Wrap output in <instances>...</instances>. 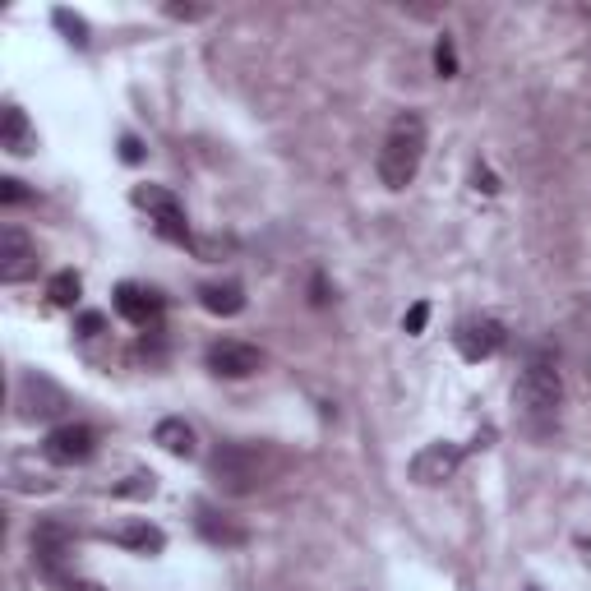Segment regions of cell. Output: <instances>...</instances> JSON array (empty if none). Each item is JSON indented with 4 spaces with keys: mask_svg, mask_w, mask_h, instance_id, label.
<instances>
[{
    "mask_svg": "<svg viewBox=\"0 0 591 591\" xmlns=\"http://www.w3.org/2000/svg\"><path fill=\"white\" fill-rule=\"evenodd\" d=\"M425 144H430V134H425V121L416 111L393 116V125L384 134V148H379V162H374L384 190H407L416 181V171L425 162Z\"/></svg>",
    "mask_w": 591,
    "mask_h": 591,
    "instance_id": "obj_1",
    "label": "cell"
},
{
    "mask_svg": "<svg viewBox=\"0 0 591 591\" xmlns=\"http://www.w3.org/2000/svg\"><path fill=\"white\" fill-rule=\"evenodd\" d=\"M208 481L218 485L222 495H254L264 485V458L250 444H218L208 453Z\"/></svg>",
    "mask_w": 591,
    "mask_h": 591,
    "instance_id": "obj_2",
    "label": "cell"
},
{
    "mask_svg": "<svg viewBox=\"0 0 591 591\" xmlns=\"http://www.w3.org/2000/svg\"><path fill=\"white\" fill-rule=\"evenodd\" d=\"M513 398L527 416H555L559 402H564V379L550 361H531L527 370L518 374V388H513Z\"/></svg>",
    "mask_w": 591,
    "mask_h": 591,
    "instance_id": "obj_3",
    "label": "cell"
},
{
    "mask_svg": "<svg viewBox=\"0 0 591 591\" xmlns=\"http://www.w3.org/2000/svg\"><path fill=\"white\" fill-rule=\"evenodd\" d=\"M14 407H19L24 421H51V416H61V411L70 407V398H65V388L56 384V379L28 370V374H19V384H14Z\"/></svg>",
    "mask_w": 591,
    "mask_h": 591,
    "instance_id": "obj_4",
    "label": "cell"
},
{
    "mask_svg": "<svg viewBox=\"0 0 591 591\" xmlns=\"http://www.w3.org/2000/svg\"><path fill=\"white\" fill-rule=\"evenodd\" d=\"M130 199H134L139 208H148V213H153L157 236H162V241H171V245H194V241H190V227H185V213H181V204H176V194H171V190H162V185H134Z\"/></svg>",
    "mask_w": 591,
    "mask_h": 591,
    "instance_id": "obj_5",
    "label": "cell"
},
{
    "mask_svg": "<svg viewBox=\"0 0 591 591\" xmlns=\"http://www.w3.org/2000/svg\"><path fill=\"white\" fill-rule=\"evenodd\" d=\"M204 365L218 374V379H250V374L264 365V351L241 342V338H218L204 351Z\"/></svg>",
    "mask_w": 591,
    "mask_h": 591,
    "instance_id": "obj_6",
    "label": "cell"
},
{
    "mask_svg": "<svg viewBox=\"0 0 591 591\" xmlns=\"http://www.w3.org/2000/svg\"><path fill=\"white\" fill-rule=\"evenodd\" d=\"M93 453H97L93 425H56V430L42 439V458L56 462V467H74V462H88Z\"/></svg>",
    "mask_w": 591,
    "mask_h": 591,
    "instance_id": "obj_7",
    "label": "cell"
},
{
    "mask_svg": "<svg viewBox=\"0 0 591 591\" xmlns=\"http://www.w3.org/2000/svg\"><path fill=\"white\" fill-rule=\"evenodd\" d=\"M462 462V448L448 444V439H435V444H425L416 458H411V481L416 485H444Z\"/></svg>",
    "mask_w": 591,
    "mask_h": 591,
    "instance_id": "obj_8",
    "label": "cell"
},
{
    "mask_svg": "<svg viewBox=\"0 0 591 591\" xmlns=\"http://www.w3.org/2000/svg\"><path fill=\"white\" fill-rule=\"evenodd\" d=\"M37 268V250L24 227H0V282H24Z\"/></svg>",
    "mask_w": 591,
    "mask_h": 591,
    "instance_id": "obj_9",
    "label": "cell"
},
{
    "mask_svg": "<svg viewBox=\"0 0 591 591\" xmlns=\"http://www.w3.org/2000/svg\"><path fill=\"white\" fill-rule=\"evenodd\" d=\"M116 310H121L134 328H148V333H157V324H162V296L139 287V282H121V287H116Z\"/></svg>",
    "mask_w": 591,
    "mask_h": 591,
    "instance_id": "obj_10",
    "label": "cell"
},
{
    "mask_svg": "<svg viewBox=\"0 0 591 591\" xmlns=\"http://www.w3.org/2000/svg\"><path fill=\"white\" fill-rule=\"evenodd\" d=\"M499 347H504V324L499 319H481V324H467L458 333V351L467 361H490Z\"/></svg>",
    "mask_w": 591,
    "mask_h": 591,
    "instance_id": "obj_11",
    "label": "cell"
},
{
    "mask_svg": "<svg viewBox=\"0 0 591 591\" xmlns=\"http://www.w3.org/2000/svg\"><path fill=\"white\" fill-rule=\"evenodd\" d=\"M0 148L10 157H28L37 148V130L28 125V116H24V107H5L0 111Z\"/></svg>",
    "mask_w": 591,
    "mask_h": 591,
    "instance_id": "obj_12",
    "label": "cell"
},
{
    "mask_svg": "<svg viewBox=\"0 0 591 591\" xmlns=\"http://www.w3.org/2000/svg\"><path fill=\"white\" fill-rule=\"evenodd\" d=\"M111 541L125 545V550H134V555H162V550H167V531L153 527L148 518H134V522H125V527L111 531Z\"/></svg>",
    "mask_w": 591,
    "mask_h": 591,
    "instance_id": "obj_13",
    "label": "cell"
},
{
    "mask_svg": "<svg viewBox=\"0 0 591 591\" xmlns=\"http://www.w3.org/2000/svg\"><path fill=\"white\" fill-rule=\"evenodd\" d=\"M199 305H204L208 314L231 319V314L245 310V287L241 282H204V287H199Z\"/></svg>",
    "mask_w": 591,
    "mask_h": 591,
    "instance_id": "obj_14",
    "label": "cell"
},
{
    "mask_svg": "<svg viewBox=\"0 0 591 591\" xmlns=\"http://www.w3.org/2000/svg\"><path fill=\"white\" fill-rule=\"evenodd\" d=\"M153 444L167 448L171 458H190V453H194V430L181 421V416H167V421H157Z\"/></svg>",
    "mask_w": 591,
    "mask_h": 591,
    "instance_id": "obj_15",
    "label": "cell"
},
{
    "mask_svg": "<svg viewBox=\"0 0 591 591\" xmlns=\"http://www.w3.org/2000/svg\"><path fill=\"white\" fill-rule=\"evenodd\" d=\"M199 531H204V541H213V545H245V531L222 522L218 513H208V508H199Z\"/></svg>",
    "mask_w": 591,
    "mask_h": 591,
    "instance_id": "obj_16",
    "label": "cell"
},
{
    "mask_svg": "<svg viewBox=\"0 0 591 591\" xmlns=\"http://www.w3.org/2000/svg\"><path fill=\"white\" fill-rule=\"evenodd\" d=\"M79 291H84L79 273H74V268H65V273H56V278H51L47 296H51V305H61V310H70V305L79 301Z\"/></svg>",
    "mask_w": 591,
    "mask_h": 591,
    "instance_id": "obj_17",
    "label": "cell"
},
{
    "mask_svg": "<svg viewBox=\"0 0 591 591\" xmlns=\"http://www.w3.org/2000/svg\"><path fill=\"white\" fill-rule=\"evenodd\" d=\"M153 490H157L153 471H134V476H125L121 485H111V495L116 499H153Z\"/></svg>",
    "mask_w": 591,
    "mask_h": 591,
    "instance_id": "obj_18",
    "label": "cell"
},
{
    "mask_svg": "<svg viewBox=\"0 0 591 591\" xmlns=\"http://www.w3.org/2000/svg\"><path fill=\"white\" fill-rule=\"evenodd\" d=\"M51 24L61 28V33L74 42V47H88V24H84V19H79V14H70V10H56V14H51Z\"/></svg>",
    "mask_w": 591,
    "mask_h": 591,
    "instance_id": "obj_19",
    "label": "cell"
},
{
    "mask_svg": "<svg viewBox=\"0 0 591 591\" xmlns=\"http://www.w3.org/2000/svg\"><path fill=\"white\" fill-rule=\"evenodd\" d=\"M435 70L444 74V79L458 74V51H453V37H439V42H435Z\"/></svg>",
    "mask_w": 591,
    "mask_h": 591,
    "instance_id": "obj_20",
    "label": "cell"
},
{
    "mask_svg": "<svg viewBox=\"0 0 591 591\" xmlns=\"http://www.w3.org/2000/svg\"><path fill=\"white\" fill-rule=\"evenodd\" d=\"M28 199H33V190H24V181H14V176L0 181V204H28Z\"/></svg>",
    "mask_w": 591,
    "mask_h": 591,
    "instance_id": "obj_21",
    "label": "cell"
},
{
    "mask_svg": "<svg viewBox=\"0 0 591 591\" xmlns=\"http://www.w3.org/2000/svg\"><path fill=\"white\" fill-rule=\"evenodd\" d=\"M425 319H430V305H411L407 310V333H425Z\"/></svg>",
    "mask_w": 591,
    "mask_h": 591,
    "instance_id": "obj_22",
    "label": "cell"
},
{
    "mask_svg": "<svg viewBox=\"0 0 591 591\" xmlns=\"http://www.w3.org/2000/svg\"><path fill=\"white\" fill-rule=\"evenodd\" d=\"M121 157L130 162V167H134V162H144V144H139L134 134H125V139H121Z\"/></svg>",
    "mask_w": 591,
    "mask_h": 591,
    "instance_id": "obj_23",
    "label": "cell"
},
{
    "mask_svg": "<svg viewBox=\"0 0 591 591\" xmlns=\"http://www.w3.org/2000/svg\"><path fill=\"white\" fill-rule=\"evenodd\" d=\"M471 181H476V190H485V194H495V190H499V181H495V176H490L485 167L471 171Z\"/></svg>",
    "mask_w": 591,
    "mask_h": 591,
    "instance_id": "obj_24",
    "label": "cell"
},
{
    "mask_svg": "<svg viewBox=\"0 0 591 591\" xmlns=\"http://www.w3.org/2000/svg\"><path fill=\"white\" fill-rule=\"evenodd\" d=\"M79 328H84L88 338H93V333H102V314H84V319H79Z\"/></svg>",
    "mask_w": 591,
    "mask_h": 591,
    "instance_id": "obj_25",
    "label": "cell"
},
{
    "mask_svg": "<svg viewBox=\"0 0 591 591\" xmlns=\"http://www.w3.org/2000/svg\"><path fill=\"white\" fill-rule=\"evenodd\" d=\"M171 19H199V14H204V10H190V5H171Z\"/></svg>",
    "mask_w": 591,
    "mask_h": 591,
    "instance_id": "obj_26",
    "label": "cell"
},
{
    "mask_svg": "<svg viewBox=\"0 0 591 591\" xmlns=\"http://www.w3.org/2000/svg\"><path fill=\"white\" fill-rule=\"evenodd\" d=\"M310 291H314V305H324V301H328V287H324V278H314V282H310Z\"/></svg>",
    "mask_w": 591,
    "mask_h": 591,
    "instance_id": "obj_27",
    "label": "cell"
},
{
    "mask_svg": "<svg viewBox=\"0 0 591 591\" xmlns=\"http://www.w3.org/2000/svg\"><path fill=\"white\" fill-rule=\"evenodd\" d=\"M527 591H536V587H527Z\"/></svg>",
    "mask_w": 591,
    "mask_h": 591,
    "instance_id": "obj_28",
    "label": "cell"
}]
</instances>
